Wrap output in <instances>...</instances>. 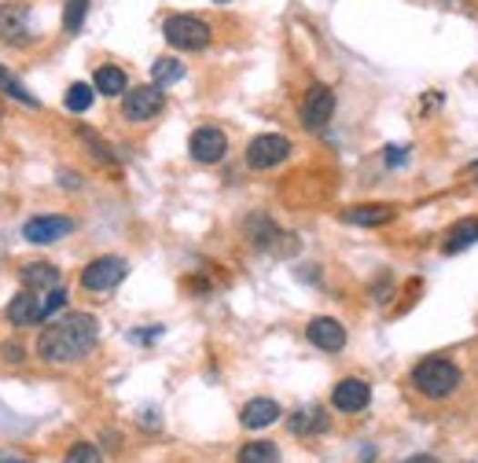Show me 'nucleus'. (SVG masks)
I'll list each match as a JSON object with an SVG mask.
<instances>
[{"instance_id": "1", "label": "nucleus", "mask_w": 478, "mask_h": 463, "mask_svg": "<svg viewBox=\"0 0 478 463\" xmlns=\"http://www.w3.org/2000/svg\"><path fill=\"white\" fill-rule=\"evenodd\" d=\"M96 338H100V324L92 313H66L59 320H48V327L37 338V353L48 364H70L92 353Z\"/></svg>"}, {"instance_id": "2", "label": "nucleus", "mask_w": 478, "mask_h": 463, "mask_svg": "<svg viewBox=\"0 0 478 463\" xmlns=\"http://www.w3.org/2000/svg\"><path fill=\"white\" fill-rule=\"evenodd\" d=\"M460 383H463V372H460L453 360H445V357H427V360H420V364L412 367V387H416V394H423V398H431V401L453 398V394L460 390Z\"/></svg>"}, {"instance_id": "3", "label": "nucleus", "mask_w": 478, "mask_h": 463, "mask_svg": "<svg viewBox=\"0 0 478 463\" xmlns=\"http://www.w3.org/2000/svg\"><path fill=\"white\" fill-rule=\"evenodd\" d=\"M162 37L180 52H203L210 45V23L199 15H169L162 23Z\"/></svg>"}, {"instance_id": "4", "label": "nucleus", "mask_w": 478, "mask_h": 463, "mask_svg": "<svg viewBox=\"0 0 478 463\" xmlns=\"http://www.w3.org/2000/svg\"><path fill=\"white\" fill-rule=\"evenodd\" d=\"M126 276H129V265L122 257L107 254V257H96L81 268V287L92 291V295H104V291H115Z\"/></svg>"}, {"instance_id": "5", "label": "nucleus", "mask_w": 478, "mask_h": 463, "mask_svg": "<svg viewBox=\"0 0 478 463\" xmlns=\"http://www.w3.org/2000/svg\"><path fill=\"white\" fill-rule=\"evenodd\" d=\"M287 158H291V140L280 136V133H261L247 144V166L250 169H276Z\"/></svg>"}, {"instance_id": "6", "label": "nucleus", "mask_w": 478, "mask_h": 463, "mask_svg": "<svg viewBox=\"0 0 478 463\" xmlns=\"http://www.w3.org/2000/svg\"><path fill=\"white\" fill-rule=\"evenodd\" d=\"M162 107H166V92H162L158 85L126 88V96H122V115H126V122H151Z\"/></svg>"}, {"instance_id": "7", "label": "nucleus", "mask_w": 478, "mask_h": 463, "mask_svg": "<svg viewBox=\"0 0 478 463\" xmlns=\"http://www.w3.org/2000/svg\"><path fill=\"white\" fill-rule=\"evenodd\" d=\"M0 41H8V45H30L34 41L30 5H23V0L0 5Z\"/></svg>"}, {"instance_id": "8", "label": "nucleus", "mask_w": 478, "mask_h": 463, "mask_svg": "<svg viewBox=\"0 0 478 463\" xmlns=\"http://www.w3.org/2000/svg\"><path fill=\"white\" fill-rule=\"evenodd\" d=\"M331 115H335V92L328 85H313L302 100V126L310 133H320V129H328Z\"/></svg>"}, {"instance_id": "9", "label": "nucleus", "mask_w": 478, "mask_h": 463, "mask_svg": "<svg viewBox=\"0 0 478 463\" xmlns=\"http://www.w3.org/2000/svg\"><path fill=\"white\" fill-rule=\"evenodd\" d=\"M188 151H191V158H196V162L214 166V162L225 158V151H229V136H225L218 126H199L196 133H191V140H188Z\"/></svg>"}, {"instance_id": "10", "label": "nucleus", "mask_w": 478, "mask_h": 463, "mask_svg": "<svg viewBox=\"0 0 478 463\" xmlns=\"http://www.w3.org/2000/svg\"><path fill=\"white\" fill-rule=\"evenodd\" d=\"M74 232V221L70 217H56V214H45V217H30L23 225V239L34 243V247H48V243H59L63 236Z\"/></svg>"}, {"instance_id": "11", "label": "nucleus", "mask_w": 478, "mask_h": 463, "mask_svg": "<svg viewBox=\"0 0 478 463\" xmlns=\"http://www.w3.org/2000/svg\"><path fill=\"white\" fill-rule=\"evenodd\" d=\"M331 405H335L339 412H346V416L364 412V408L371 405V387H368L364 379H342V383H335V390H331Z\"/></svg>"}, {"instance_id": "12", "label": "nucleus", "mask_w": 478, "mask_h": 463, "mask_svg": "<svg viewBox=\"0 0 478 463\" xmlns=\"http://www.w3.org/2000/svg\"><path fill=\"white\" fill-rule=\"evenodd\" d=\"M306 338H310L317 349H324V353H339V349L346 346V327H342L335 317H317V320H310Z\"/></svg>"}, {"instance_id": "13", "label": "nucleus", "mask_w": 478, "mask_h": 463, "mask_svg": "<svg viewBox=\"0 0 478 463\" xmlns=\"http://www.w3.org/2000/svg\"><path fill=\"white\" fill-rule=\"evenodd\" d=\"M394 206L387 203H364V206H350L342 210V221L346 225H357V228H382V225H391L394 221Z\"/></svg>"}, {"instance_id": "14", "label": "nucleus", "mask_w": 478, "mask_h": 463, "mask_svg": "<svg viewBox=\"0 0 478 463\" xmlns=\"http://www.w3.org/2000/svg\"><path fill=\"white\" fill-rule=\"evenodd\" d=\"M280 416H283V412H280V405H276V401H269V398H254V401H247V405H243L239 423H243L247 430H261V427H272Z\"/></svg>"}, {"instance_id": "15", "label": "nucleus", "mask_w": 478, "mask_h": 463, "mask_svg": "<svg viewBox=\"0 0 478 463\" xmlns=\"http://www.w3.org/2000/svg\"><path fill=\"white\" fill-rule=\"evenodd\" d=\"M23 287L26 291H52V287H59V272H56V265H48V261H34V265H23Z\"/></svg>"}, {"instance_id": "16", "label": "nucleus", "mask_w": 478, "mask_h": 463, "mask_svg": "<svg viewBox=\"0 0 478 463\" xmlns=\"http://www.w3.org/2000/svg\"><path fill=\"white\" fill-rule=\"evenodd\" d=\"M92 88L100 92V96H126L129 77L118 66H100V70H96V77H92Z\"/></svg>"}, {"instance_id": "17", "label": "nucleus", "mask_w": 478, "mask_h": 463, "mask_svg": "<svg viewBox=\"0 0 478 463\" xmlns=\"http://www.w3.org/2000/svg\"><path fill=\"white\" fill-rule=\"evenodd\" d=\"M37 295H41V291H23V295H15L12 306H8V320L19 324V327H26V324H41Z\"/></svg>"}, {"instance_id": "18", "label": "nucleus", "mask_w": 478, "mask_h": 463, "mask_svg": "<svg viewBox=\"0 0 478 463\" xmlns=\"http://www.w3.org/2000/svg\"><path fill=\"white\" fill-rule=\"evenodd\" d=\"M474 243H478V217H467V221H460V225L449 228L442 250H445V254H460V250H467V247H474Z\"/></svg>"}, {"instance_id": "19", "label": "nucleus", "mask_w": 478, "mask_h": 463, "mask_svg": "<svg viewBox=\"0 0 478 463\" xmlns=\"http://www.w3.org/2000/svg\"><path fill=\"white\" fill-rule=\"evenodd\" d=\"M291 430H295V434H324V430H328V416H324V408H317V405L299 408V412L291 416Z\"/></svg>"}, {"instance_id": "20", "label": "nucleus", "mask_w": 478, "mask_h": 463, "mask_svg": "<svg viewBox=\"0 0 478 463\" xmlns=\"http://www.w3.org/2000/svg\"><path fill=\"white\" fill-rule=\"evenodd\" d=\"M0 92H5L8 100H15V104H23V107H41V100L34 96V92L19 81V77H12V70H5L0 66Z\"/></svg>"}, {"instance_id": "21", "label": "nucleus", "mask_w": 478, "mask_h": 463, "mask_svg": "<svg viewBox=\"0 0 478 463\" xmlns=\"http://www.w3.org/2000/svg\"><path fill=\"white\" fill-rule=\"evenodd\" d=\"M236 463H280V448L272 441H247L239 448Z\"/></svg>"}, {"instance_id": "22", "label": "nucleus", "mask_w": 478, "mask_h": 463, "mask_svg": "<svg viewBox=\"0 0 478 463\" xmlns=\"http://www.w3.org/2000/svg\"><path fill=\"white\" fill-rule=\"evenodd\" d=\"M180 77H184V63H180V59L162 55V59L151 63V81H155L158 88H166V85H173V81H180Z\"/></svg>"}, {"instance_id": "23", "label": "nucleus", "mask_w": 478, "mask_h": 463, "mask_svg": "<svg viewBox=\"0 0 478 463\" xmlns=\"http://www.w3.org/2000/svg\"><path fill=\"white\" fill-rule=\"evenodd\" d=\"M92 100H96V88L85 85V81H74V85L66 88V96H63L66 111H74V115H85V111L92 107Z\"/></svg>"}, {"instance_id": "24", "label": "nucleus", "mask_w": 478, "mask_h": 463, "mask_svg": "<svg viewBox=\"0 0 478 463\" xmlns=\"http://www.w3.org/2000/svg\"><path fill=\"white\" fill-rule=\"evenodd\" d=\"M247 236H250L254 247L265 250V247H272V239H280V228H276L269 217H250V221H247Z\"/></svg>"}, {"instance_id": "25", "label": "nucleus", "mask_w": 478, "mask_h": 463, "mask_svg": "<svg viewBox=\"0 0 478 463\" xmlns=\"http://www.w3.org/2000/svg\"><path fill=\"white\" fill-rule=\"evenodd\" d=\"M66 306V291L63 287H52V291H41L37 295V313L41 320H52V313H59Z\"/></svg>"}, {"instance_id": "26", "label": "nucleus", "mask_w": 478, "mask_h": 463, "mask_svg": "<svg viewBox=\"0 0 478 463\" xmlns=\"http://www.w3.org/2000/svg\"><path fill=\"white\" fill-rule=\"evenodd\" d=\"M85 12H88V0H66L63 30H66V34H77V30H81V23H85Z\"/></svg>"}, {"instance_id": "27", "label": "nucleus", "mask_w": 478, "mask_h": 463, "mask_svg": "<svg viewBox=\"0 0 478 463\" xmlns=\"http://www.w3.org/2000/svg\"><path fill=\"white\" fill-rule=\"evenodd\" d=\"M63 463H104V456H100V448H96V445L77 441V445L66 452V459H63Z\"/></svg>"}, {"instance_id": "28", "label": "nucleus", "mask_w": 478, "mask_h": 463, "mask_svg": "<svg viewBox=\"0 0 478 463\" xmlns=\"http://www.w3.org/2000/svg\"><path fill=\"white\" fill-rule=\"evenodd\" d=\"M382 158H387L391 169H394V166H405V162H409V147H387V155H382Z\"/></svg>"}, {"instance_id": "29", "label": "nucleus", "mask_w": 478, "mask_h": 463, "mask_svg": "<svg viewBox=\"0 0 478 463\" xmlns=\"http://www.w3.org/2000/svg\"><path fill=\"white\" fill-rule=\"evenodd\" d=\"M59 180H63V188H77V173H59Z\"/></svg>"}, {"instance_id": "30", "label": "nucleus", "mask_w": 478, "mask_h": 463, "mask_svg": "<svg viewBox=\"0 0 478 463\" xmlns=\"http://www.w3.org/2000/svg\"><path fill=\"white\" fill-rule=\"evenodd\" d=\"M405 463H438L434 456H412V459H405Z\"/></svg>"}, {"instance_id": "31", "label": "nucleus", "mask_w": 478, "mask_h": 463, "mask_svg": "<svg viewBox=\"0 0 478 463\" xmlns=\"http://www.w3.org/2000/svg\"><path fill=\"white\" fill-rule=\"evenodd\" d=\"M214 5H229V0H214Z\"/></svg>"}, {"instance_id": "32", "label": "nucleus", "mask_w": 478, "mask_h": 463, "mask_svg": "<svg viewBox=\"0 0 478 463\" xmlns=\"http://www.w3.org/2000/svg\"><path fill=\"white\" fill-rule=\"evenodd\" d=\"M474 169H478V162H474Z\"/></svg>"}]
</instances>
